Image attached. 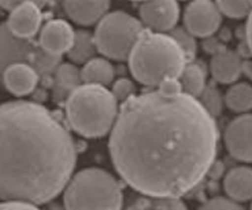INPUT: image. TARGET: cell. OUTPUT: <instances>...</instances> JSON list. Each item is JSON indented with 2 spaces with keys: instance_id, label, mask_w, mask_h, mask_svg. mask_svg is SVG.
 I'll use <instances>...</instances> for the list:
<instances>
[{
  "instance_id": "1",
  "label": "cell",
  "mask_w": 252,
  "mask_h": 210,
  "mask_svg": "<svg viewBox=\"0 0 252 210\" xmlns=\"http://www.w3.org/2000/svg\"><path fill=\"white\" fill-rule=\"evenodd\" d=\"M218 139L214 118L169 78L157 91L121 103L108 148L115 171L133 191L180 199L208 173Z\"/></svg>"
},
{
  "instance_id": "2",
  "label": "cell",
  "mask_w": 252,
  "mask_h": 210,
  "mask_svg": "<svg viewBox=\"0 0 252 210\" xmlns=\"http://www.w3.org/2000/svg\"><path fill=\"white\" fill-rule=\"evenodd\" d=\"M76 143L50 110L28 101L0 105V199L50 204L71 178Z\"/></svg>"
},
{
  "instance_id": "3",
  "label": "cell",
  "mask_w": 252,
  "mask_h": 210,
  "mask_svg": "<svg viewBox=\"0 0 252 210\" xmlns=\"http://www.w3.org/2000/svg\"><path fill=\"white\" fill-rule=\"evenodd\" d=\"M127 62L132 76L147 87H159L169 78L177 80L187 65L183 51L169 35L145 29Z\"/></svg>"
},
{
  "instance_id": "4",
  "label": "cell",
  "mask_w": 252,
  "mask_h": 210,
  "mask_svg": "<svg viewBox=\"0 0 252 210\" xmlns=\"http://www.w3.org/2000/svg\"><path fill=\"white\" fill-rule=\"evenodd\" d=\"M66 120L80 136L96 139L113 129L118 115V103L104 87L84 84L64 102Z\"/></svg>"
},
{
  "instance_id": "5",
  "label": "cell",
  "mask_w": 252,
  "mask_h": 210,
  "mask_svg": "<svg viewBox=\"0 0 252 210\" xmlns=\"http://www.w3.org/2000/svg\"><path fill=\"white\" fill-rule=\"evenodd\" d=\"M124 191L111 173L100 168L77 172L64 187V210H122Z\"/></svg>"
},
{
  "instance_id": "6",
  "label": "cell",
  "mask_w": 252,
  "mask_h": 210,
  "mask_svg": "<svg viewBox=\"0 0 252 210\" xmlns=\"http://www.w3.org/2000/svg\"><path fill=\"white\" fill-rule=\"evenodd\" d=\"M144 32L139 19L125 11L107 13L97 22L94 40L96 50L108 59L127 61L133 47Z\"/></svg>"
},
{
  "instance_id": "7",
  "label": "cell",
  "mask_w": 252,
  "mask_h": 210,
  "mask_svg": "<svg viewBox=\"0 0 252 210\" xmlns=\"http://www.w3.org/2000/svg\"><path fill=\"white\" fill-rule=\"evenodd\" d=\"M15 64L29 65L37 73L38 78L48 81L47 84L51 85L52 76L61 65V58L43 51L34 38L21 40L14 37L8 32L6 22H3L0 24V80L3 71Z\"/></svg>"
},
{
  "instance_id": "8",
  "label": "cell",
  "mask_w": 252,
  "mask_h": 210,
  "mask_svg": "<svg viewBox=\"0 0 252 210\" xmlns=\"http://www.w3.org/2000/svg\"><path fill=\"white\" fill-rule=\"evenodd\" d=\"M184 28L193 37L208 38L222 24V14L214 1L197 0L190 1L184 11Z\"/></svg>"
},
{
  "instance_id": "9",
  "label": "cell",
  "mask_w": 252,
  "mask_h": 210,
  "mask_svg": "<svg viewBox=\"0 0 252 210\" xmlns=\"http://www.w3.org/2000/svg\"><path fill=\"white\" fill-rule=\"evenodd\" d=\"M140 22L147 31L167 35L176 28L180 18V6L177 1H144L139 8Z\"/></svg>"
},
{
  "instance_id": "10",
  "label": "cell",
  "mask_w": 252,
  "mask_h": 210,
  "mask_svg": "<svg viewBox=\"0 0 252 210\" xmlns=\"http://www.w3.org/2000/svg\"><path fill=\"white\" fill-rule=\"evenodd\" d=\"M43 14L34 1H21L6 21L8 32L21 40H32L40 32Z\"/></svg>"
},
{
  "instance_id": "11",
  "label": "cell",
  "mask_w": 252,
  "mask_h": 210,
  "mask_svg": "<svg viewBox=\"0 0 252 210\" xmlns=\"http://www.w3.org/2000/svg\"><path fill=\"white\" fill-rule=\"evenodd\" d=\"M74 31L64 19H51L38 33L37 43L40 48L48 55L62 57L67 54L73 45Z\"/></svg>"
},
{
  "instance_id": "12",
  "label": "cell",
  "mask_w": 252,
  "mask_h": 210,
  "mask_svg": "<svg viewBox=\"0 0 252 210\" xmlns=\"http://www.w3.org/2000/svg\"><path fill=\"white\" fill-rule=\"evenodd\" d=\"M251 125L250 114L236 117L225 129L223 139L229 154L241 162H251Z\"/></svg>"
},
{
  "instance_id": "13",
  "label": "cell",
  "mask_w": 252,
  "mask_h": 210,
  "mask_svg": "<svg viewBox=\"0 0 252 210\" xmlns=\"http://www.w3.org/2000/svg\"><path fill=\"white\" fill-rule=\"evenodd\" d=\"M38 76L29 65L15 64L8 66L0 80V85L13 94L14 96H28L34 92L37 88Z\"/></svg>"
},
{
  "instance_id": "14",
  "label": "cell",
  "mask_w": 252,
  "mask_h": 210,
  "mask_svg": "<svg viewBox=\"0 0 252 210\" xmlns=\"http://www.w3.org/2000/svg\"><path fill=\"white\" fill-rule=\"evenodd\" d=\"M241 57L236 51L223 48L213 55L210 71L217 83L233 84L241 76Z\"/></svg>"
},
{
  "instance_id": "15",
  "label": "cell",
  "mask_w": 252,
  "mask_h": 210,
  "mask_svg": "<svg viewBox=\"0 0 252 210\" xmlns=\"http://www.w3.org/2000/svg\"><path fill=\"white\" fill-rule=\"evenodd\" d=\"M81 85V76L80 70L77 69L76 65L73 64H61L55 70L52 80H51V88H52V101L58 105H64L74 91Z\"/></svg>"
},
{
  "instance_id": "16",
  "label": "cell",
  "mask_w": 252,
  "mask_h": 210,
  "mask_svg": "<svg viewBox=\"0 0 252 210\" xmlns=\"http://www.w3.org/2000/svg\"><path fill=\"white\" fill-rule=\"evenodd\" d=\"M110 8V1H64L63 10L73 22L78 25H94Z\"/></svg>"
},
{
  "instance_id": "17",
  "label": "cell",
  "mask_w": 252,
  "mask_h": 210,
  "mask_svg": "<svg viewBox=\"0 0 252 210\" xmlns=\"http://www.w3.org/2000/svg\"><path fill=\"white\" fill-rule=\"evenodd\" d=\"M223 188L230 201L247 202L252 195V173L248 166L230 169L223 178Z\"/></svg>"
},
{
  "instance_id": "18",
  "label": "cell",
  "mask_w": 252,
  "mask_h": 210,
  "mask_svg": "<svg viewBox=\"0 0 252 210\" xmlns=\"http://www.w3.org/2000/svg\"><path fill=\"white\" fill-rule=\"evenodd\" d=\"M122 210H188V208L178 198H157L130 192L124 199Z\"/></svg>"
},
{
  "instance_id": "19",
  "label": "cell",
  "mask_w": 252,
  "mask_h": 210,
  "mask_svg": "<svg viewBox=\"0 0 252 210\" xmlns=\"http://www.w3.org/2000/svg\"><path fill=\"white\" fill-rule=\"evenodd\" d=\"M80 76H81V83L106 88L114 81L115 70L107 59L94 57L82 66V69L80 70Z\"/></svg>"
},
{
  "instance_id": "20",
  "label": "cell",
  "mask_w": 252,
  "mask_h": 210,
  "mask_svg": "<svg viewBox=\"0 0 252 210\" xmlns=\"http://www.w3.org/2000/svg\"><path fill=\"white\" fill-rule=\"evenodd\" d=\"M184 94L197 99L206 88V69L200 64L190 62L184 66L183 71L177 78Z\"/></svg>"
},
{
  "instance_id": "21",
  "label": "cell",
  "mask_w": 252,
  "mask_h": 210,
  "mask_svg": "<svg viewBox=\"0 0 252 210\" xmlns=\"http://www.w3.org/2000/svg\"><path fill=\"white\" fill-rule=\"evenodd\" d=\"M96 45H94V33L89 31H76L74 32V40L73 45L67 52L69 59L76 65H85L88 61L94 59L96 55Z\"/></svg>"
},
{
  "instance_id": "22",
  "label": "cell",
  "mask_w": 252,
  "mask_h": 210,
  "mask_svg": "<svg viewBox=\"0 0 252 210\" xmlns=\"http://www.w3.org/2000/svg\"><path fill=\"white\" fill-rule=\"evenodd\" d=\"M223 103L234 113H247L252 107V88L248 83H237L227 89Z\"/></svg>"
},
{
  "instance_id": "23",
  "label": "cell",
  "mask_w": 252,
  "mask_h": 210,
  "mask_svg": "<svg viewBox=\"0 0 252 210\" xmlns=\"http://www.w3.org/2000/svg\"><path fill=\"white\" fill-rule=\"evenodd\" d=\"M167 35L176 41L177 45L180 47V50L183 51L185 62H187V64L193 62V59H195L196 57V51H197L195 37H193L189 32H187L185 28H181V26L173 28Z\"/></svg>"
},
{
  "instance_id": "24",
  "label": "cell",
  "mask_w": 252,
  "mask_h": 210,
  "mask_svg": "<svg viewBox=\"0 0 252 210\" xmlns=\"http://www.w3.org/2000/svg\"><path fill=\"white\" fill-rule=\"evenodd\" d=\"M203 107L206 108L208 114L213 118L220 117L223 110V98L220 95V92L215 88L214 85H206V88L203 89V92L197 99Z\"/></svg>"
},
{
  "instance_id": "25",
  "label": "cell",
  "mask_w": 252,
  "mask_h": 210,
  "mask_svg": "<svg viewBox=\"0 0 252 210\" xmlns=\"http://www.w3.org/2000/svg\"><path fill=\"white\" fill-rule=\"evenodd\" d=\"M215 4L220 13L229 18L243 19L251 15V1H217Z\"/></svg>"
},
{
  "instance_id": "26",
  "label": "cell",
  "mask_w": 252,
  "mask_h": 210,
  "mask_svg": "<svg viewBox=\"0 0 252 210\" xmlns=\"http://www.w3.org/2000/svg\"><path fill=\"white\" fill-rule=\"evenodd\" d=\"M136 85L133 84V81H130L129 78H118L113 85V89L110 91L113 94L114 99L117 101V103L126 102L127 99H130L132 96L136 95Z\"/></svg>"
},
{
  "instance_id": "27",
  "label": "cell",
  "mask_w": 252,
  "mask_h": 210,
  "mask_svg": "<svg viewBox=\"0 0 252 210\" xmlns=\"http://www.w3.org/2000/svg\"><path fill=\"white\" fill-rule=\"evenodd\" d=\"M197 210H246V208L237 202L230 201L229 198L215 197L204 202Z\"/></svg>"
},
{
  "instance_id": "28",
  "label": "cell",
  "mask_w": 252,
  "mask_h": 210,
  "mask_svg": "<svg viewBox=\"0 0 252 210\" xmlns=\"http://www.w3.org/2000/svg\"><path fill=\"white\" fill-rule=\"evenodd\" d=\"M0 210H40L37 206L24 202H0Z\"/></svg>"
},
{
  "instance_id": "29",
  "label": "cell",
  "mask_w": 252,
  "mask_h": 210,
  "mask_svg": "<svg viewBox=\"0 0 252 210\" xmlns=\"http://www.w3.org/2000/svg\"><path fill=\"white\" fill-rule=\"evenodd\" d=\"M45 210H64V208H63L62 205L57 204V202H50L45 206Z\"/></svg>"
},
{
  "instance_id": "30",
  "label": "cell",
  "mask_w": 252,
  "mask_h": 210,
  "mask_svg": "<svg viewBox=\"0 0 252 210\" xmlns=\"http://www.w3.org/2000/svg\"><path fill=\"white\" fill-rule=\"evenodd\" d=\"M3 15H4V11H3V10H1V7H0V18H1Z\"/></svg>"
}]
</instances>
